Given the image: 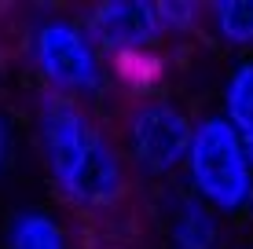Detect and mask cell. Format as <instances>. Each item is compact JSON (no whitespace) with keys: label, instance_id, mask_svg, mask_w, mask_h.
Returning a JSON list of instances; mask_svg holds the SVG:
<instances>
[{"label":"cell","instance_id":"obj_1","mask_svg":"<svg viewBox=\"0 0 253 249\" xmlns=\"http://www.w3.org/2000/svg\"><path fill=\"white\" fill-rule=\"evenodd\" d=\"M22 117L55 205L81 220H110L128 205L136 176L103 110L30 88Z\"/></svg>","mask_w":253,"mask_h":249},{"label":"cell","instance_id":"obj_2","mask_svg":"<svg viewBox=\"0 0 253 249\" xmlns=\"http://www.w3.org/2000/svg\"><path fill=\"white\" fill-rule=\"evenodd\" d=\"M11 55L19 59L30 88L84 103L107 114L118 96L114 66L88 33L77 7H26L15 19Z\"/></svg>","mask_w":253,"mask_h":249},{"label":"cell","instance_id":"obj_3","mask_svg":"<svg viewBox=\"0 0 253 249\" xmlns=\"http://www.w3.org/2000/svg\"><path fill=\"white\" fill-rule=\"evenodd\" d=\"M110 125L136 183L151 191L180 183L191 140H195L198 107H191L180 92L165 88L151 96L118 99L110 110Z\"/></svg>","mask_w":253,"mask_h":249},{"label":"cell","instance_id":"obj_4","mask_svg":"<svg viewBox=\"0 0 253 249\" xmlns=\"http://www.w3.org/2000/svg\"><path fill=\"white\" fill-rule=\"evenodd\" d=\"M180 187L220 213L228 224L250 220L253 213V158L216 107L198 110Z\"/></svg>","mask_w":253,"mask_h":249},{"label":"cell","instance_id":"obj_5","mask_svg":"<svg viewBox=\"0 0 253 249\" xmlns=\"http://www.w3.org/2000/svg\"><path fill=\"white\" fill-rule=\"evenodd\" d=\"M77 11L110 63L151 51H172L158 0H99Z\"/></svg>","mask_w":253,"mask_h":249},{"label":"cell","instance_id":"obj_6","mask_svg":"<svg viewBox=\"0 0 253 249\" xmlns=\"http://www.w3.org/2000/svg\"><path fill=\"white\" fill-rule=\"evenodd\" d=\"M151 224L162 249H231V224L180 183L151 191Z\"/></svg>","mask_w":253,"mask_h":249},{"label":"cell","instance_id":"obj_7","mask_svg":"<svg viewBox=\"0 0 253 249\" xmlns=\"http://www.w3.org/2000/svg\"><path fill=\"white\" fill-rule=\"evenodd\" d=\"M4 249H77L74 227L55 205H19L0 227Z\"/></svg>","mask_w":253,"mask_h":249},{"label":"cell","instance_id":"obj_8","mask_svg":"<svg viewBox=\"0 0 253 249\" xmlns=\"http://www.w3.org/2000/svg\"><path fill=\"white\" fill-rule=\"evenodd\" d=\"M213 107L224 114V121L235 128L246 154L253 158V55L231 59L216 77V99Z\"/></svg>","mask_w":253,"mask_h":249},{"label":"cell","instance_id":"obj_9","mask_svg":"<svg viewBox=\"0 0 253 249\" xmlns=\"http://www.w3.org/2000/svg\"><path fill=\"white\" fill-rule=\"evenodd\" d=\"M206 40L231 59L253 55V0H209Z\"/></svg>","mask_w":253,"mask_h":249},{"label":"cell","instance_id":"obj_10","mask_svg":"<svg viewBox=\"0 0 253 249\" xmlns=\"http://www.w3.org/2000/svg\"><path fill=\"white\" fill-rule=\"evenodd\" d=\"M165 33H169L172 51H187L206 40V22H209V4L202 0H158Z\"/></svg>","mask_w":253,"mask_h":249},{"label":"cell","instance_id":"obj_11","mask_svg":"<svg viewBox=\"0 0 253 249\" xmlns=\"http://www.w3.org/2000/svg\"><path fill=\"white\" fill-rule=\"evenodd\" d=\"M22 140H30V136H26L22 114L15 107H7V103H0V183L15 173V165H19Z\"/></svg>","mask_w":253,"mask_h":249},{"label":"cell","instance_id":"obj_12","mask_svg":"<svg viewBox=\"0 0 253 249\" xmlns=\"http://www.w3.org/2000/svg\"><path fill=\"white\" fill-rule=\"evenodd\" d=\"M7 66H11V48L0 40V88H4V81H7Z\"/></svg>","mask_w":253,"mask_h":249},{"label":"cell","instance_id":"obj_13","mask_svg":"<svg viewBox=\"0 0 253 249\" xmlns=\"http://www.w3.org/2000/svg\"><path fill=\"white\" fill-rule=\"evenodd\" d=\"M231 249H253V238H235Z\"/></svg>","mask_w":253,"mask_h":249},{"label":"cell","instance_id":"obj_14","mask_svg":"<svg viewBox=\"0 0 253 249\" xmlns=\"http://www.w3.org/2000/svg\"><path fill=\"white\" fill-rule=\"evenodd\" d=\"M246 224H250V231H253V213H250V220H246Z\"/></svg>","mask_w":253,"mask_h":249}]
</instances>
